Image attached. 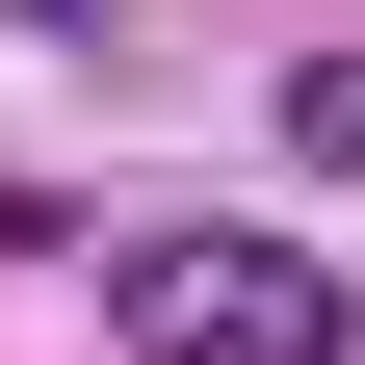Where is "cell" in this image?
I'll use <instances>...</instances> for the list:
<instances>
[{"label": "cell", "instance_id": "obj_1", "mask_svg": "<svg viewBox=\"0 0 365 365\" xmlns=\"http://www.w3.org/2000/svg\"><path fill=\"white\" fill-rule=\"evenodd\" d=\"M105 339H130V365H339V339H365V287H339L313 235L182 209V235H130V261H105Z\"/></svg>", "mask_w": 365, "mask_h": 365}, {"label": "cell", "instance_id": "obj_2", "mask_svg": "<svg viewBox=\"0 0 365 365\" xmlns=\"http://www.w3.org/2000/svg\"><path fill=\"white\" fill-rule=\"evenodd\" d=\"M287 130H313V157H365V53H313V78H287Z\"/></svg>", "mask_w": 365, "mask_h": 365}]
</instances>
